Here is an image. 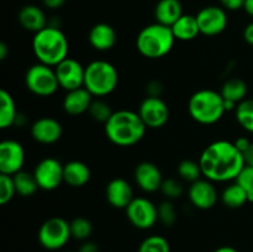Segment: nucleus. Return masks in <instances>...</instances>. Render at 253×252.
<instances>
[{
  "label": "nucleus",
  "mask_w": 253,
  "mask_h": 252,
  "mask_svg": "<svg viewBox=\"0 0 253 252\" xmlns=\"http://www.w3.org/2000/svg\"><path fill=\"white\" fill-rule=\"evenodd\" d=\"M251 143H252V142H250L249 138H246V137H239L236 141H235L234 145L236 146V148L240 151V152L244 153L245 151H246L247 148L250 147V145H251Z\"/></svg>",
  "instance_id": "nucleus-41"
},
{
  "label": "nucleus",
  "mask_w": 253,
  "mask_h": 252,
  "mask_svg": "<svg viewBox=\"0 0 253 252\" xmlns=\"http://www.w3.org/2000/svg\"><path fill=\"white\" fill-rule=\"evenodd\" d=\"M161 190H162L163 194H165L168 199H175V198L182 195L183 185L180 184L177 179L169 178V179L163 180Z\"/></svg>",
  "instance_id": "nucleus-37"
},
{
  "label": "nucleus",
  "mask_w": 253,
  "mask_h": 252,
  "mask_svg": "<svg viewBox=\"0 0 253 252\" xmlns=\"http://www.w3.org/2000/svg\"><path fill=\"white\" fill-rule=\"evenodd\" d=\"M221 200L227 208L237 209V208L244 207L249 202V197H247L246 190L239 183H235L225 188L221 194Z\"/></svg>",
  "instance_id": "nucleus-28"
},
{
  "label": "nucleus",
  "mask_w": 253,
  "mask_h": 252,
  "mask_svg": "<svg viewBox=\"0 0 253 252\" xmlns=\"http://www.w3.org/2000/svg\"><path fill=\"white\" fill-rule=\"evenodd\" d=\"M25 84L31 93L39 96H51L59 86L54 68L42 63L34 64L27 69Z\"/></svg>",
  "instance_id": "nucleus-7"
},
{
  "label": "nucleus",
  "mask_w": 253,
  "mask_h": 252,
  "mask_svg": "<svg viewBox=\"0 0 253 252\" xmlns=\"http://www.w3.org/2000/svg\"><path fill=\"white\" fill-rule=\"evenodd\" d=\"M174 41L175 37L172 29L156 22L141 30L136 39V47L146 58L157 59L169 53Z\"/></svg>",
  "instance_id": "nucleus-4"
},
{
  "label": "nucleus",
  "mask_w": 253,
  "mask_h": 252,
  "mask_svg": "<svg viewBox=\"0 0 253 252\" xmlns=\"http://www.w3.org/2000/svg\"><path fill=\"white\" fill-rule=\"evenodd\" d=\"M119 83L115 67L106 61H93L85 67L84 88L94 96H105L113 93Z\"/></svg>",
  "instance_id": "nucleus-6"
},
{
  "label": "nucleus",
  "mask_w": 253,
  "mask_h": 252,
  "mask_svg": "<svg viewBox=\"0 0 253 252\" xmlns=\"http://www.w3.org/2000/svg\"><path fill=\"white\" fill-rule=\"evenodd\" d=\"M19 22L26 31L34 34L47 26L44 12L36 5H26L22 7L19 12Z\"/></svg>",
  "instance_id": "nucleus-21"
},
{
  "label": "nucleus",
  "mask_w": 253,
  "mask_h": 252,
  "mask_svg": "<svg viewBox=\"0 0 253 252\" xmlns=\"http://www.w3.org/2000/svg\"><path fill=\"white\" fill-rule=\"evenodd\" d=\"M188 195L190 203L195 208L202 210L211 209L217 202V192L212 183L202 178L192 183Z\"/></svg>",
  "instance_id": "nucleus-15"
},
{
  "label": "nucleus",
  "mask_w": 253,
  "mask_h": 252,
  "mask_svg": "<svg viewBox=\"0 0 253 252\" xmlns=\"http://www.w3.org/2000/svg\"><path fill=\"white\" fill-rule=\"evenodd\" d=\"M138 115L145 123L146 127L160 128L167 124L169 119V109L160 96H147L141 103Z\"/></svg>",
  "instance_id": "nucleus-11"
},
{
  "label": "nucleus",
  "mask_w": 253,
  "mask_h": 252,
  "mask_svg": "<svg viewBox=\"0 0 253 252\" xmlns=\"http://www.w3.org/2000/svg\"><path fill=\"white\" fill-rule=\"evenodd\" d=\"M214 252H239V251L231 246H221V247H219V249L215 250Z\"/></svg>",
  "instance_id": "nucleus-47"
},
{
  "label": "nucleus",
  "mask_w": 253,
  "mask_h": 252,
  "mask_svg": "<svg viewBox=\"0 0 253 252\" xmlns=\"http://www.w3.org/2000/svg\"><path fill=\"white\" fill-rule=\"evenodd\" d=\"M16 106L11 94L6 90L0 91V127L7 128L15 125L16 120Z\"/></svg>",
  "instance_id": "nucleus-26"
},
{
  "label": "nucleus",
  "mask_w": 253,
  "mask_h": 252,
  "mask_svg": "<svg viewBox=\"0 0 253 252\" xmlns=\"http://www.w3.org/2000/svg\"><path fill=\"white\" fill-rule=\"evenodd\" d=\"M88 40L96 51H109L116 43V32L109 24L99 22L90 29Z\"/></svg>",
  "instance_id": "nucleus-20"
},
{
  "label": "nucleus",
  "mask_w": 253,
  "mask_h": 252,
  "mask_svg": "<svg viewBox=\"0 0 253 252\" xmlns=\"http://www.w3.org/2000/svg\"><path fill=\"white\" fill-rule=\"evenodd\" d=\"M12 178H14L16 194L21 195L24 198L34 195L36 190L40 188L34 173L31 174L29 172H25V170H20L16 174L12 175Z\"/></svg>",
  "instance_id": "nucleus-27"
},
{
  "label": "nucleus",
  "mask_w": 253,
  "mask_h": 252,
  "mask_svg": "<svg viewBox=\"0 0 253 252\" xmlns=\"http://www.w3.org/2000/svg\"><path fill=\"white\" fill-rule=\"evenodd\" d=\"M93 95L86 90L84 86L74 90L67 91L63 99V109L69 115H82L85 111H89L91 103H93Z\"/></svg>",
  "instance_id": "nucleus-19"
},
{
  "label": "nucleus",
  "mask_w": 253,
  "mask_h": 252,
  "mask_svg": "<svg viewBox=\"0 0 253 252\" xmlns=\"http://www.w3.org/2000/svg\"><path fill=\"white\" fill-rule=\"evenodd\" d=\"M244 9L249 15L253 16V0H245V6Z\"/></svg>",
  "instance_id": "nucleus-45"
},
{
  "label": "nucleus",
  "mask_w": 253,
  "mask_h": 252,
  "mask_svg": "<svg viewBox=\"0 0 253 252\" xmlns=\"http://www.w3.org/2000/svg\"><path fill=\"white\" fill-rule=\"evenodd\" d=\"M113 113L114 111L111 110L110 105L103 100H93L90 108H89V114H90L91 118L104 124L111 118Z\"/></svg>",
  "instance_id": "nucleus-34"
},
{
  "label": "nucleus",
  "mask_w": 253,
  "mask_h": 252,
  "mask_svg": "<svg viewBox=\"0 0 253 252\" xmlns=\"http://www.w3.org/2000/svg\"><path fill=\"white\" fill-rule=\"evenodd\" d=\"M220 94L224 98V100H229L235 104H240L246 98L247 84L240 78H231L225 82Z\"/></svg>",
  "instance_id": "nucleus-25"
},
{
  "label": "nucleus",
  "mask_w": 253,
  "mask_h": 252,
  "mask_svg": "<svg viewBox=\"0 0 253 252\" xmlns=\"http://www.w3.org/2000/svg\"><path fill=\"white\" fill-rule=\"evenodd\" d=\"M244 39L247 43L253 46V22L247 25L244 30Z\"/></svg>",
  "instance_id": "nucleus-42"
},
{
  "label": "nucleus",
  "mask_w": 253,
  "mask_h": 252,
  "mask_svg": "<svg viewBox=\"0 0 253 252\" xmlns=\"http://www.w3.org/2000/svg\"><path fill=\"white\" fill-rule=\"evenodd\" d=\"M77 252H99V246L95 242L86 240V241H83Z\"/></svg>",
  "instance_id": "nucleus-40"
},
{
  "label": "nucleus",
  "mask_w": 253,
  "mask_h": 252,
  "mask_svg": "<svg viewBox=\"0 0 253 252\" xmlns=\"http://www.w3.org/2000/svg\"><path fill=\"white\" fill-rule=\"evenodd\" d=\"M106 199L116 209H126L133 200V192L128 182L123 178H115L106 185Z\"/></svg>",
  "instance_id": "nucleus-18"
},
{
  "label": "nucleus",
  "mask_w": 253,
  "mask_h": 252,
  "mask_svg": "<svg viewBox=\"0 0 253 252\" xmlns=\"http://www.w3.org/2000/svg\"><path fill=\"white\" fill-rule=\"evenodd\" d=\"M175 40L179 41H192L200 34L197 16L183 14L174 24L170 26Z\"/></svg>",
  "instance_id": "nucleus-24"
},
{
  "label": "nucleus",
  "mask_w": 253,
  "mask_h": 252,
  "mask_svg": "<svg viewBox=\"0 0 253 252\" xmlns=\"http://www.w3.org/2000/svg\"><path fill=\"white\" fill-rule=\"evenodd\" d=\"M25 162V151L20 142L4 140L0 143V173L14 175L22 170Z\"/></svg>",
  "instance_id": "nucleus-13"
},
{
  "label": "nucleus",
  "mask_w": 253,
  "mask_h": 252,
  "mask_svg": "<svg viewBox=\"0 0 253 252\" xmlns=\"http://www.w3.org/2000/svg\"><path fill=\"white\" fill-rule=\"evenodd\" d=\"M67 252H69V251H67Z\"/></svg>",
  "instance_id": "nucleus-48"
},
{
  "label": "nucleus",
  "mask_w": 253,
  "mask_h": 252,
  "mask_svg": "<svg viewBox=\"0 0 253 252\" xmlns=\"http://www.w3.org/2000/svg\"><path fill=\"white\" fill-rule=\"evenodd\" d=\"M158 219L166 226H172L175 222L177 215H175V209L169 200L161 203L158 207Z\"/></svg>",
  "instance_id": "nucleus-36"
},
{
  "label": "nucleus",
  "mask_w": 253,
  "mask_h": 252,
  "mask_svg": "<svg viewBox=\"0 0 253 252\" xmlns=\"http://www.w3.org/2000/svg\"><path fill=\"white\" fill-rule=\"evenodd\" d=\"M236 120L245 130L253 132V99H245L236 106Z\"/></svg>",
  "instance_id": "nucleus-29"
},
{
  "label": "nucleus",
  "mask_w": 253,
  "mask_h": 252,
  "mask_svg": "<svg viewBox=\"0 0 253 252\" xmlns=\"http://www.w3.org/2000/svg\"><path fill=\"white\" fill-rule=\"evenodd\" d=\"M236 183H239L247 193L249 202L253 203V167L251 166H245L244 169L236 178Z\"/></svg>",
  "instance_id": "nucleus-35"
},
{
  "label": "nucleus",
  "mask_w": 253,
  "mask_h": 252,
  "mask_svg": "<svg viewBox=\"0 0 253 252\" xmlns=\"http://www.w3.org/2000/svg\"><path fill=\"white\" fill-rule=\"evenodd\" d=\"M62 125L53 118H41L31 126V135L35 141L43 145L57 142L62 136Z\"/></svg>",
  "instance_id": "nucleus-16"
},
{
  "label": "nucleus",
  "mask_w": 253,
  "mask_h": 252,
  "mask_svg": "<svg viewBox=\"0 0 253 252\" xmlns=\"http://www.w3.org/2000/svg\"><path fill=\"white\" fill-rule=\"evenodd\" d=\"M32 49L40 63L56 67L68 57L69 43L58 27L46 26L34 35Z\"/></svg>",
  "instance_id": "nucleus-3"
},
{
  "label": "nucleus",
  "mask_w": 253,
  "mask_h": 252,
  "mask_svg": "<svg viewBox=\"0 0 253 252\" xmlns=\"http://www.w3.org/2000/svg\"><path fill=\"white\" fill-rule=\"evenodd\" d=\"M71 237L69 222L58 216L46 220L39 230V242L49 251L61 250L66 246Z\"/></svg>",
  "instance_id": "nucleus-8"
},
{
  "label": "nucleus",
  "mask_w": 253,
  "mask_h": 252,
  "mask_svg": "<svg viewBox=\"0 0 253 252\" xmlns=\"http://www.w3.org/2000/svg\"><path fill=\"white\" fill-rule=\"evenodd\" d=\"M183 15V7L179 0H160L156 5L155 17L158 24L172 26Z\"/></svg>",
  "instance_id": "nucleus-23"
},
{
  "label": "nucleus",
  "mask_w": 253,
  "mask_h": 252,
  "mask_svg": "<svg viewBox=\"0 0 253 252\" xmlns=\"http://www.w3.org/2000/svg\"><path fill=\"white\" fill-rule=\"evenodd\" d=\"M135 180L141 189L153 193L161 189L165 179L157 166L151 162H141L135 169Z\"/></svg>",
  "instance_id": "nucleus-17"
},
{
  "label": "nucleus",
  "mask_w": 253,
  "mask_h": 252,
  "mask_svg": "<svg viewBox=\"0 0 253 252\" xmlns=\"http://www.w3.org/2000/svg\"><path fill=\"white\" fill-rule=\"evenodd\" d=\"M72 237L81 241H86L93 232V225L86 217H76L69 222Z\"/></svg>",
  "instance_id": "nucleus-30"
},
{
  "label": "nucleus",
  "mask_w": 253,
  "mask_h": 252,
  "mask_svg": "<svg viewBox=\"0 0 253 252\" xmlns=\"http://www.w3.org/2000/svg\"><path fill=\"white\" fill-rule=\"evenodd\" d=\"M147 91L148 96H160V94L162 93V84L157 81L151 82L147 85Z\"/></svg>",
  "instance_id": "nucleus-39"
},
{
  "label": "nucleus",
  "mask_w": 253,
  "mask_h": 252,
  "mask_svg": "<svg viewBox=\"0 0 253 252\" xmlns=\"http://www.w3.org/2000/svg\"><path fill=\"white\" fill-rule=\"evenodd\" d=\"M54 72H56L59 86L64 90L71 91L84 86L85 67L82 66L77 59L67 57L54 67Z\"/></svg>",
  "instance_id": "nucleus-10"
},
{
  "label": "nucleus",
  "mask_w": 253,
  "mask_h": 252,
  "mask_svg": "<svg viewBox=\"0 0 253 252\" xmlns=\"http://www.w3.org/2000/svg\"><path fill=\"white\" fill-rule=\"evenodd\" d=\"M40 189L54 190L64 182L63 165L56 158H44L34 170Z\"/></svg>",
  "instance_id": "nucleus-12"
},
{
  "label": "nucleus",
  "mask_w": 253,
  "mask_h": 252,
  "mask_svg": "<svg viewBox=\"0 0 253 252\" xmlns=\"http://www.w3.org/2000/svg\"><path fill=\"white\" fill-rule=\"evenodd\" d=\"M90 169L81 161H71L63 166L64 182L71 187L79 188L85 185L90 179Z\"/></svg>",
  "instance_id": "nucleus-22"
},
{
  "label": "nucleus",
  "mask_w": 253,
  "mask_h": 252,
  "mask_svg": "<svg viewBox=\"0 0 253 252\" xmlns=\"http://www.w3.org/2000/svg\"><path fill=\"white\" fill-rule=\"evenodd\" d=\"M66 2V0H43L44 6L48 7V9H59L61 6H63V4Z\"/></svg>",
  "instance_id": "nucleus-43"
},
{
  "label": "nucleus",
  "mask_w": 253,
  "mask_h": 252,
  "mask_svg": "<svg viewBox=\"0 0 253 252\" xmlns=\"http://www.w3.org/2000/svg\"><path fill=\"white\" fill-rule=\"evenodd\" d=\"M200 34L205 36L220 35L227 26V15L224 7L207 6L200 10L197 15Z\"/></svg>",
  "instance_id": "nucleus-14"
},
{
  "label": "nucleus",
  "mask_w": 253,
  "mask_h": 252,
  "mask_svg": "<svg viewBox=\"0 0 253 252\" xmlns=\"http://www.w3.org/2000/svg\"><path fill=\"white\" fill-rule=\"evenodd\" d=\"M178 173H179L180 178L190 183L200 179V177L203 175L199 162L197 163L192 160L182 161L179 166H178Z\"/></svg>",
  "instance_id": "nucleus-32"
},
{
  "label": "nucleus",
  "mask_w": 253,
  "mask_h": 252,
  "mask_svg": "<svg viewBox=\"0 0 253 252\" xmlns=\"http://www.w3.org/2000/svg\"><path fill=\"white\" fill-rule=\"evenodd\" d=\"M222 7L230 11H236L245 6V0H220Z\"/></svg>",
  "instance_id": "nucleus-38"
},
{
  "label": "nucleus",
  "mask_w": 253,
  "mask_h": 252,
  "mask_svg": "<svg viewBox=\"0 0 253 252\" xmlns=\"http://www.w3.org/2000/svg\"><path fill=\"white\" fill-rule=\"evenodd\" d=\"M7 51H9V49H7V46L4 42H1V43H0V59L6 58Z\"/></svg>",
  "instance_id": "nucleus-46"
},
{
  "label": "nucleus",
  "mask_w": 253,
  "mask_h": 252,
  "mask_svg": "<svg viewBox=\"0 0 253 252\" xmlns=\"http://www.w3.org/2000/svg\"><path fill=\"white\" fill-rule=\"evenodd\" d=\"M146 125L138 113L131 110L114 111L105 123V135L114 145L127 147L142 140Z\"/></svg>",
  "instance_id": "nucleus-2"
},
{
  "label": "nucleus",
  "mask_w": 253,
  "mask_h": 252,
  "mask_svg": "<svg viewBox=\"0 0 253 252\" xmlns=\"http://www.w3.org/2000/svg\"><path fill=\"white\" fill-rule=\"evenodd\" d=\"M137 252H170V246L163 236L152 235L141 242Z\"/></svg>",
  "instance_id": "nucleus-31"
},
{
  "label": "nucleus",
  "mask_w": 253,
  "mask_h": 252,
  "mask_svg": "<svg viewBox=\"0 0 253 252\" xmlns=\"http://www.w3.org/2000/svg\"><path fill=\"white\" fill-rule=\"evenodd\" d=\"M125 210L128 221L137 229H151L158 220V208L146 198H133Z\"/></svg>",
  "instance_id": "nucleus-9"
},
{
  "label": "nucleus",
  "mask_w": 253,
  "mask_h": 252,
  "mask_svg": "<svg viewBox=\"0 0 253 252\" xmlns=\"http://www.w3.org/2000/svg\"><path fill=\"white\" fill-rule=\"evenodd\" d=\"M244 158H245V163H246V166H251V167H253V142L244 152Z\"/></svg>",
  "instance_id": "nucleus-44"
},
{
  "label": "nucleus",
  "mask_w": 253,
  "mask_h": 252,
  "mask_svg": "<svg viewBox=\"0 0 253 252\" xmlns=\"http://www.w3.org/2000/svg\"><path fill=\"white\" fill-rule=\"evenodd\" d=\"M202 173L210 182H227L236 179L246 166L244 153L234 142L220 140L210 143L199 158Z\"/></svg>",
  "instance_id": "nucleus-1"
},
{
  "label": "nucleus",
  "mask_w": 253,
  "mask_h": 252,
  "mask_svg": "<svg viewBox=\"0 0 253 252\" xmlns=\"http://www.w3.org/2000/svg\"><path fill=\"white\" fill-rule=\"evenodd\" d=\"M188 110L197 123L211 125L222 118L226 109L221 94L210 89H202L190 96Z\"/></svg>",
  "instance_id": "nucleus-5"
},
{
  "label": "nucleus",
  "mask_w": 253,
  "mask_h": 252,
  "mask_svg": "<svg viewBox=\"0 0 253 252\" xmlns=\"http://www.w3.org/2000/svg\"><path fill=\"white\" fill-rule=\"evenodd\" d=\"M16 194L12 175L0 173V204L5 205Z\"/></svg>",
  "instance_id": "nucleus-33"
}]
</instances>
